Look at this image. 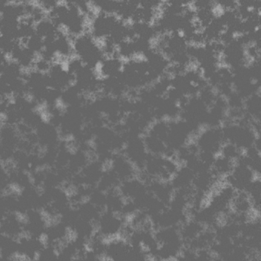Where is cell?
<instances>
[{
  "mask_svg": "<svg viewBox=\"0 0 261 261\" xmlns=\"http://www.w3.org/2000/svg\"><path fill=\"white\" fill-rule=\"evenodd\" d=\"M11 261H30L25 258L22 257V256H16L12 258Z\"/></svg>",
  "mask_w": 261,
  "mask_h": 261,
  "instance_id": "ac0fdd59",
  "label": "cell"
},
{
  "mask_svg": "<svg viewBox=\"0 0 261 261\" xmlns=\"http://www.w3.org/2000/svg\"><path fill=\"white\" fill-rule=\"evenodd\" d=\"M195 143L199 152L215 156L219 155L221 147L225 143L221 126L202 128L196 136Z\"/></svg>",
  "mask_w": 261,
  "mask_h": 261,
  "instance_id": "6da1fadb",
  "label": "cell"
},
{
  "mask_svg": "<svg viewBox=\"0 0 261 261\" xmlns=\"http://www.w3.org/2000/svg\"><path fill=\"white\" fill-rule=\"evenodd\" d=\"M230 211L233 213L245 216L259 215V214L253 211L251 203L245 192H236L230 204Z\"/></svg>",
  "mask_w": 261,
  "mask_h": 261,
  "instance_id": "9c48e42d",
  "label": "cell"
},
{
  "mask_svg": "<svg viewBox=\"0 0 261 261\" xmlns=\"http://www.w3.org/2000/svg\"><path fill=\"white\" fill-rule=\"evenodd\" d=\"M51 111L50 109V105L47 100H42L38 101L35 103L33 108V111L36 115H40L42 113L46 112V111Z\"/></svg>",
  "mask_w": 261,
  "mask_h": 261,
  "instance_id": "5bb4252c",
  "label": "cell"
},
{
  "mask_svg": "<svg viewBox=\"0 0 261 261\" xmlns=\"http://www.w3.org/2000/svg\"><path fill=\"white\" fill-rule=\"evenodd\" d=\"M243 153L244 151L230 143H224L220 152V155L233 162H236L243 155Z\"/></svg>",
  "mask_w": 261,
  "mask_h": 261,
  "instance_id": "7c38bea8",
  "label": "cell"
},
{
  "mask_svg": "<svg viewBox=\"0 0 261 261\" xmlns=\"http://www.w3.org/2000/svg\"><path fill=\"white\" fill-rule=\"evenodd\" d=\"M118 191L126 201H137L148 193L146 185L137 177L120 183Z\"/></svg>",
  "mask_w": 261,
  "mask_h": 261,
  "instance_id": "ba28073f",
  "label": "cell"
},
{
  "mask_svg": "<svg viewBox=\"0 0 261 261\" xmlns=\"http://www.w3.org/2000/svg\"><path fill=\"white\" fill-rule=\"evenodd\" d=\"M23 100H25V102H27V103H34L36 100V95H35L34 93L32 92V91H25L23 94Z\"/></svg>",
  "mask_w": 261,
  "mask_h": 261,
  "instance_id": "e0dca14e",
  "label": "cell"
},
{
  "mask_svg": "<svg viewBox=\"0 0 261 261\" xmlns=\"http://www.w3.org/2000/svg\"><path fill=\"white\" fill-rule=\"evenodd\" d=\"M234 164L235 162L231 161L219 154L215 157L212 163L211 172L217 179L224 180L226 177L230 175Z\"/></svg>",
  "mask_w": 261,
  "mask_h": 261,
  "instance_id": "30bf717a",
  "label": "cell"
},
{
  "mask_svg": "<svg viewBox=\"0 0 261 261\" xmlns=\"http://www.w3.org/2000/svg\"><path fill=\"white\" fill-rule=\"evenodd\" d=\"M44 247L45 244L42 240L24 234L17 240L16 256H22L30 261H35Z\"/></svg>",
  "mask_w": 261,
  "mask_h": 261,
  "instance_id": "52a82bcc",
  "label": "cell"
},
{
  "mask_svg": "<svg viewBox=\"0 0 261 261\" xmlns=\"http://www.w3.org/2000/svg\"><path fill=\"white\" fill-rule=\"evenodd\" d=\"M9 121V116L6 111L0 110V129H4Z\"/></svg>",
  "mask_w": 261,
  "mask_h": 261,
  "instance_id": "2e32d148",
  "label": "cell"
},
{
  "mask_svg": "<svg viewBox=\"0 0 261 261\" xmlns=\"http://www.w3.org/2000/svg\"><path fill=\"white\" fill-rule=\"evenodd\" d=\"M55 110L60 114H65L68 111V103L66 100L62 97H57L54 101Z\"/></svg>",
  "mask_w": 261,
  "mask_h": 261,
  "instance_id": "4fadbf2b",
  "label": "cell"
},
{
  "mask_svg": "<svg viewBox=\"0 0 261 261\" xmlns=\"http://www.w3.org/2000/svg\"><path fill=\"white\" fill-rule=\"evenodd\" d=\"M251 203L253 211L259 214L261 198V182L260 178H256L245 191Z\"/></svg>",
  "mask_w": 261,
  "mask_h": 261,
  "instance_id": "8fae6325",
  "label": "cell"
},
{
  "mask_svg": "<svg viewBox=\"0 0 261 261\" xmlns=\"http://www.w3.org/2000/svg\"><path fill=\"white\" fill-rule=\"evenodd\" d=\"M132 250V246L122 238L107 241L103 259L107 261H125Z\"/></svg>",
  "mask_w": 261,
  "mask_h": 261,
  "instance_id": "8992f818",
  "label": "cell"
},
{
  "mask_svg": "<svg viewBox=\"0 0 261 261\" xmlns=\"http://www.w3.org/2000/svg\"><path fill=\"white\" fill-rule=\"evenodd\" d=\"M41 121L45 123H50L53 121L54 118V114H53L51 111H46V112L42 113L39 115Z\"/></svg>",
  "mask_w": 261,
  "mask_h": 261,
  "instance_id": "9a60e30c",
  "label": "cell"
},
{
  "mask_svg": "<svg viewBox=\"0 0 261 261\" xmlns=\"http://www.w3.org/2000/svg\"><path fill=\"white\" fill-rule=\"evenodd\" d=\"M257 176L247 165L240 160L235 162L233 170L224 178V182L231 186L236 192H245Z\"/></svg>",
  "mask_w": 261,
  "mask_h": 261,
  "instance_id": "7a4b0ae2",
  "label": "cell"
},
{
  "mask_svg": "<svg viewBox=\"0 0 261 261\" xmlns=\"http://www.w3.org/2000/svg\"><path fill=\"white\" fill-rule=\"evenodd\" d=\"M105 169H109L118 178L120 183L135 178L137 175V170L135 166L122 152L114 154L109 164L105 167Z\"/></svg>",
  "mask_w": 261,
  "mask_h": 261,
  "instance_id": "277c9868",
  "label": "cell"
},
{
  "mask_svg": "<svg viewBox=\"0 0 261 261\" xmlns=\"http://www.w3.org/2000/svg\"><path fill=\"white\" fill-rule=\"evenodd\" d=\"M126 221L120 215L105 211L96 222V231L106 241L117 238Z\"/></svg>",
  "mask_w": 261,
  "mask_h": 261,
  "instance_id": "3957f363",
  "label": "cell"
},
{
  "mask_svg": "<svg viewBox=\"0 0 261 261\" xmlns=\"http://www.w3.org/2000/svg\"><path fill=\"white\" fill-rule=\"evenodd\" d=\"M0 234L16 241L23 236V216L20 214L10 213L4 217L0 221Z\"/></svg>",
  "mask_w": 261,
  "mask_h": 261,
  "instance_id": "5b68a950",
  "label": "cell"
}]
</instances>
